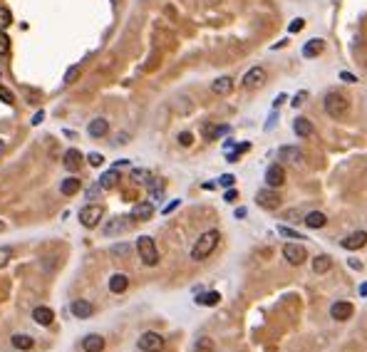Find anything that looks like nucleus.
I'll list each match as a JSON object with an SVG mask.
<instances>
[{
    "instance_id": "nucleus-1",
    "label": "nucleus",
    "mask_w": 367,
    "mask_h": 352,
    "mask_svg": "<svg viewBox=\"0 0 367 352\" xmlns=\"http://www.w3.org/2000/svg\"><path fill=\"white\" fill-rule=\"evenodd\" d=\"M221 241V233L218 231H206L199 236V241L193 243L191 248V260H206L216 251V246Z\"/></svg>"
},
{
    "instance_id": "nucleus-2",
    "label": "nucleus",
    "mask_w": 367,
    "mask_h": 352,
    "mask_svg": "<svg viewBox=\"0 0 367 352\" xmlns=\"http://www.w3.org/2000/svg\"><path fill=\"white\" fill-rule=\"evenodd\" d=\"M325 112H328L332 119H345L350 114V104L348 99L340 92H328L325 94Z\"/></svg>"
},
{
    "instance_id": "nucleus-3",
    "label": "nucleus",
    "mask_w": 367,
    "mask_h": 352,
    "mask_svg": "<svg viewBox=\"0 0 367 352\" xmlns=\"http://www.w3.org/2000/svg\"><path fill=\"white\" fill-rule=\"evenodd\" d=\"M136 251H139V258L144 265H156L159 263V251H156V243L154 238H149V236H139L136 238Z\"/></svg>"
},
{
    "instance_id": "nucleus-4",
    "label": "nucleus",
    "mask_w": 367,
    "mask_h": 352,
    "mask_svg": "<svg viewBox=\"0 0 367 352\" xmlns=\"http://www.w3.org/2000/svg\"><path fill=\"white\" fill-rule=\"evenodd\" d=\"M102 216H104V208L97 204H87L79 208V223H82L84 228H97L99 221H102Z\"/></svg>"
},
{
    "instance_id": "nucleus-5",
    "label": "nucleus",
    "mask_w": 367,
    "mask_h": 352,
    "mask_svg": "<svg viewBox=\"0 0 367 352\" xmlns=\"http://www.w3.org/2000/svg\"><path fill=\"white\" fill-rule=\"evenodd\" d=\"M132 226V216H115V219H109V221L102 223V236H119V233H124L127 228Z\"/></svg>"
},
{
    "instance_id": "nucleus-6",
    "label": "nucleus",
    "mask_w": 367,
    "mask_h": 352,
    "mask_svg": "<svg viewBox=\"0 0 367 352\" xmlns=\"http://www.w3.org/2000/svg\"><path fill=\"white\" fill-rule=\"evenodd\" d=\"M283 258L288 260L290 265H303L305 258H308V251L300 243H286L283 246Z\"/></svg>"
},
{
    "instance_id": "nucleus-7",
    "label": "nucleus",
    "mask_w": 367,
    "mask_h": 352,
    "mask_svg": "<svg viewBox=\"0 0 367 352\" xmlns=\"http://www.w3.org/2000/svg\"><path fill=\"white\" fill-rule=\"evenodd\" d=\"M139 350L142 352H161L164 350V337L159 333H144L139 337Z\"/></svg>"
},
{
    "instance_id": "nucleus-8",
    "label": "nucleus",
    "mask_w": 367,
    "mask_h": 352,
    "mask_svg": "<svg viewBox=\"0 0 367 352\" xmlns=\"http://www.w3.org/2000/svg\"><path fill=\"white\" fill-rule=\"evenodd\" d=\"M256 201H258L261 208H266V211H275V208L280 206V196L268 186V188H261V191L256 194Z\"/></svg>"
},
{
    "instance_id": "nucleus-9",
    "label": "nucleus",
    "mask_w": 367,
    "mask_h": 352,
    "mask_svg": "<svg viewBox=\"0 0 367 352\" xmlns=\"http://www.w3.org/2000/svg\"><path fill=\"white\" fill-rule=\"evenodd\" d=\"M266 85V70L263 67H251L248 72L243 74V87L246 90H258V87H263Z\"/></svg>"
},
{
    "instance_id": "nucleus-10",
    "label": "nucleus",
    "mask_w": 367,
    "mask_h": 352,
    "mask_svg": "<svg viewBox=\"0 0 367 352\" xmlns=\"http://www.w3.org/2000/svg\"><path fill=\"white\" fill-rule=\"evenodd\" d=\"M266 184L271 188H278V186L286 184V169L280 164H273V167L266 169Z\"/></svg>"
},
{
    "instance_id": "nucleus-11",
    "label": "nucleus",
    "mask_w": 367,
    "mask_h": 352,
    "mask_svg": "<svg viewBox=\"0 0 367 352\" xmlns=\"http://www.w3.org/2000/svg\"><path fill=\"white\" fill-rule=\"evenodd\" d=\"M132 221H149L154 216V204L152 201H139V204L132 208Z\"/></svg>"
},
{
    "instance_id": "nucleus-12",
    "label": "nucleus",
    "mask_w": 367,
    "mask_h": 352,
    "mask_svg": "<svg viewBox=\"0 0 367 352\" xmlns=\"http://www.w3.org/2000/svg\"><path fill=\"white\" fill-rule=\"evenodd\" d=\"M350 315H352V303H348V300L332 303V308H330V317H332V320L343 322V320H348Z\"/></svg>"
},
{
    "instance_id": "nucleus-13",
    "label": "nucleus",
    "mask_w": 367,
    "mask_h": 352,
    "mask_svg": "<svg viewBox=\"0 0 367 352\" xmlns=\"http://www.w3.org/2000/svg\"><path fill=\"white\" fill-rule=\"evenodd\" d=\"M278 156H280V161H290V164H303L305 161V154L298 147H280Z\"/></svg>"
},
{
    "instance_id": "nucleus-14",
    "label": "nucleus",
    "mask_w": 367,
    "mask_h": 352,
    "mask_svg": "<svg viewBox=\"0 0 367 352\" xmlns=\"http://www.w3.org/2000/svg\"><path fill=\"white\" fill-rule=\"evenodd\" d=\"M70 310H72V315L79 317V320H87V317L95 315V305H92L90 300H75V303L70 305Z\"/></svg>"
},
{
    "instance_id": "nucleus-15",
    "label": "nucleus",
    "mask_w": 367,
    "mask_h": 352,
    "mask_svg": "<svg viewBox=\"0 0 367 352\" xmlns=\"http://www.w3.org/2000/svg\"><path fill=\"white\" fill-rule=\"evenodd\" d=\"M365 243H367V233H365V231H355V233H350V236L340 243V246H343L345 251H357V248H362Z\"/></svg>"
},
{
    "instance_id": "nucleus-16",
    "label": "nucleus",
    "mask_w": 367,
    "mask_h": 352,
    "mask_svg": "<svg viewBox=\"0 0 367 352\" xmlns=\"http://www.w3.org/2000/svg\"><path fill=\"white\" fill-rule=\"evenodd\" d=\"M87 131H90V137H95V139H99V137H104V134L109 131V122H107L104 117H95V119L90 122V127H87Z\"/></svg>"
},
{
    "instance_id": "nucleus-17",
    "label": "nucleus",
    "mask_w": 367,
    "mask_h": 352,
    "mask_svg": "<svg viewBox=\"0 0 367 352\" xmlns=\"http://www.w3.org/2000/svg\"><path fill=\"white\" fill-rule=\"evenodd\" d=\"M33 320H35L38 325H42V328H47V325H52V320H55V313H52L50 308L40 305V308H35V310H33Z\"/></svg>"
},
{
    "instance_id": "nucleus-18",
    "label": "nucleus",
    "mask_w": 367,
    "mask_h": 352,
    "mask_svg": "<svg viewBox=\"0 0 367 352\" xmlns=\"http://www.w3.org/2000/svg\"><path fill=\"white\" fill-rule=\"evenodd\" d=\"M62 161H65V169H67V171H77L79 164H82V154H79V149H67L65 156H62Z\"/></svg>"
},
{
    "instance_id": "nucleus-19",
    "label": "nucleus",
    "mask_w": 367,
    "mask_h": 352,
    "mask_svg": "<svg viewBox=\"0 0 367 352\" xmlns=\"http://www.w3.org/2000/svg\"><path fill=\"white\" fill-rule=\"evenodd\" d=\"M82 350L84 352H102L104 350V337L102 335H87L82 340Z\"/></svg>"
},
{
    "instance_id": "nucleus-20",
    "label": "nucleus",
    "mask_w": 367,
    "mask_h": 352,
    "mask_svg": "<svg viewBox=\"0 0 367 352\" xmlns=\"http://www.w3.org/2000/svg\"><path fill=\"white\" fill-rule=\"evenodd\" d=\"M231 90H233V79H231V77H218V79H213V82H211V92L218 94V97H226Z\"/></svg>"
},
{
    "instance_id": "nucleus-21",
    "label": "nucleus",
    "mask_w": 367,
    "mask_h": 352,
    "mask_svg": "<svg viewBox=\"0 0 367 352\" xmlns=\"http://www.w3.org/2000/svg\"><path fill=\"white\" fill-rule=\"evenodd\" d=\"M293 129H295V134L298 137H303V139H308V137H313V122H310L308 117H298L295 122H293Z\"/></svg>"
},
{
    "instance_id": "nucleus-22",
    "label": "nucleus",
    "mask_w": 367,
    "mask_h": 352,
    "mask_svg": "<svg viewBox=\"0 0 367 352\" xmlns=\"http://www.w3.org/2000/svg\"><path fill=\"white\" fill-rule=\"evenodd\" d=\"M323 50H325V40H320V37H313L303 45V55L305 57H318Z\"/></svg>"
},
{
    "instance_id": "nucleus-23",
    "label": "nucleus",
    "mask_w": 367,
    "mask_h": 352,
    "mask_svg": "<svg viewBox=\"0 0 367 352\" xmlns=\"http://www.w3.org/2000/svg\"><path fill=\"white\" fill-rule=\"evenodd\" d=\"M129 288V278L124 276V273H115L112 278H109V290L115 293V295H119V293H124Z\"/></svg>"
},
{
    "instance_id": "nucleus-24",
    "label": "nucleus",
    "mask_w": 367,
    "mask_h": 352,
    "mask_svg": "<svg viewBox=\"0 0 367 352\" xmlns=\"http://www.w3.org/2000/svg\"><path fill=\"white\" fill-rule=\"evenodd\" d=\"M303 223H305L308 228H323V226L328 223V216H325V213H320V211H310L308 216L303 219Z\"/></svg>"
},
{
    "instance_id": "nucleus-25",
    "label": "nucleus",
    "mask_w": 367,
    "mask_h": 352,
    "mask_svg": "<svg viewBox=\"0 0 367 352\" xmlns=\"http://www.w3.org/2000/svg\"><path fill=\"white\" fill-rule=\"evenodd\" d=\"M196 303H199V305H204V308H213V305H218V303H221V293H218V290L201 293V295H196Z\"/></svg>"
},
{
    "instance_id": "nucleus-26",
    "label": "nucleus",
    "mask_w": 367,
    "mask_h": 352,
    "mask_svg": "<svg viewBox=\"0 0 367 352\" xmlns=\"http://www.w3.org/2000/svg\"><path fill=\"white\" fill-rule=\"evenodd\" d=\"M79 188H82V181H79V179H75V176H70V179H65V181L60 184L62 196H75Z\"/></svg>"
},
{
    "instance_id": "nucleus-27",
    "label": "nucleus",
    "mask_w": 367,
    "mask_h": 352,
    "mask_svg": "<svg viewBox=\"0 0 367 352\" xmlns=\"http://www.w3.org/2000/svg\"><path fill=\"white\" fill-rule=\"evenodd\" d=\"M117 181H119V169H109V171H104V174L99 176L102 188H115Z\"/></svg>"
},
{
    "instance_id": "nucleus-28",
    "label": "nucleus",
    "mask_w": 367,
    "mask_h": 352,
    "mask_svg": "<svg viewBox=\"0 0 367 352\" xmlns=\"http://www.w3.org/2000/svg\"><path fill=\"white\" fill-rule=\"evenodd\" d=\"M13 347L15 350H33L35 347V340L30 335H13Z\"/></svg>"
},
{
    "instance_id": "nucleus-29",
    "label": "nucleus",
    "mask_w": 367,
    "mask_h": 352,
    "mask_svg": "<svg viewBox=\"0 0 367 352\" xmlns=\"http://www.w3.org/2000/svg\"><path fill=\"white\" fill-rule=\"evenodd\" d=\"M330 268H332V258H330V256H318V258L313 260V270H315L318 276L328 273Z\"/></svg>"
},
{
    "instance_id": "nucleus-30",
    "label": "nucleus",
    "mask_w": 367,
    "mask_h": 352,
    "mask_svg": "<svg viewBox=\"0 0 367 352\" xmlns=\"http://www.w3.org/2000/svg\"><path fill=\"white\" fill-rule=\"evenodd\" d=\"M147 188H149L152 201H161V199H164V184H161L159 179H152V181L147 184Z\"/></svg>"
},
{
    "instance_id": "nucleus-31",
    "label": "nucleus",
    "mask_w": 367,
    "mask_h": 352,
    "mask_svg": "<svg viewBox=\"0 0 367 352\" xmlns=\"http://www.w3.org/2000/svg\"><path fill=\"white\" fill-rule=\"evenodd\" d=\"M152 179H154V176H152V171H147V169H132V181H134V184L147 186Z\"/></svg>"
},
{
    "instance_id": "nucleus-32",
    "label": "nucleus",
    "mask_w": 367,
    "mask_h": 352,
    "mask_svg": "<svg viewBox=\"0 0 367 352\" xmlns=\"http://www.w3.org/2000/svg\"><path fill=\"white\" fill-rule=\"evenodd\" d=\"M193 352H216V345H213L211 337H199L193 345Z\"/></svg>"
},
{
    "instance_id": "nucleus-33",
    "label": "nucleus",
    "mask_w": 367,
    "mask_h": 352,
    "mask_svg": "<svg viewBox=\"0 0 367 352\" xmlns=\"http://www.w3.org/2000/svg\"><path fill=\"white\" fill-rule=\"evenodd\" d=\"M10 22H13V13L8 8H0V30H5Z\"/></svg>"
},
{
    "instance_id": "nucleus-34",
    "label": "nucleus",
    "mask_w": 367,
    "mask_h": 352,
    "mask_svg": "<svg viewBox=\"0 0 367 352\" xmlns=\"http://www.w3.org/2000/svg\"><path fill=\"white\" fill-rule=\"evenodd\" d=\"M278 233H280V236H288V238H295V241H303V236H300L298 231L288 228V226H278Z\"/></svg>"
},
{
    "instance_id": "nucleus-35",
    "label": "nucleus",
    "mask_w": 367,
    "mask_h": 352,
    "mask_svg": "<svg viewBox=\"0 0 367 352\" xmlns=\"http://www.w3.org/2000/svg\"><path fill=\"white\" fill-rule=\"evenodd\" d=\"M77 77H79V65H72V67L65 72V85H72Z\"/></svg>"
},
{
    "instance_id": "nucleus-36",
    "label": "nucleus",
    "mask_w": 367,
    "mask_h": 352,
    "mask_svg": "<svg viewBox=\"0 0 367 352\" xmlns=\"http://www.w3.org/2000/svg\"><path fill=\"white\" fill-rule=\"evenodd\" d=\"M10 258H13V248L3 246V248H0V268H3V265H8V263H10Z\"/></svg>"
},
{
    "instance_id": "nucleus-37",
    "label": "nucleus",
    "mask_w": 367,
    "mask_h": 352,
    "mask_svg": "<svg viewBox=\"0 0 367 352\" xmlns=\"http://www.w3.org/2000/svg\"><path fill=\"white\" fill-rule=\"evenodd\" d=\"M0 99H3L5 104H15V94L10 92L8 87H3V85H0Z\"/></svg>"
},
{
    "instance_id": "nucleus-38",
    "label": "nucleus",
    "mask_w": 367,
    "mask_h": 352,
    "mask_svg": "<svg viewBox=\"0 0 367 352\" xmlns=\"http://www.w3.org/2000/svg\"><path fill=\"white\" fill-rule=\"evenodd\" d=\"M87 161H90V167H102V164H104V156L92 151V154H87Z\"/></svg>"
},
{
    "instance_id": "nucleus-39",
    "label": "nucleus",
    "mask_w": 367,
    "mask_h": 352,
    "mask_svg": "<svg viewBox=\"0 0 367 352\" xmlns=\"http://www.w3.org/2000/svg\"><path fill=\"white\" fill-rule=\"evenodd\" d=\"M8 50H10V37L0 30V55H8Z\"/></svg>"
},
{
    "instance_id": "nucleus-40",
    "label": "nucleus",
    "mask_w": 367,
    "mask_h": 352,
    "mask_svg": "<svg viewBox=\"0 0 367 352\" xmlns=\"http://www.w3.org/2000/svg\"><path fill=\"white\" fill-rule=\"evenodd\" d=\"M229 131V127L223 124V127H213V129H206V137L209 139H216V137H221V134H226Z\"/></svg>"
},
{
    "instance_id": "nucleus-41",
    "label": "nucleus",
    "mask_w": 367,
    "mask_h": 352,
    "mask_svg": "<svg viewBox=\"0 0 367 352\" xmlns=\"http://www.w3.org/2000/svg\"><path fill=\"white\" fill-rule=\"evenodd\" d=\"M179 144H181V147H191L193 144L191 131H181V134H179Z\"/></svg>"
},
{
    "instance_id": "nucleus-42",
    "label": "nucleus",
    "mask_w": 367,
    "mask_h": 352,
    "mask_svg": "<svg viewBox=\"0 0 367 352\" xmlns=\"http://www.w3.org/2000/svg\"><path fill=\"white\" fill-rule=\"evenodd\" d=\"M102 191H104V188H102V184L97 181V184L92 186L90 191H87V199H90V201H95V199H97V196H99V194H102Z\"/></svg>"
},
{
    "instance_id": "nucleus-43",
    "label": "nucleus",
    "mask_w": 367,
    "mask_h": 352,
    "mask_svg": "<svg viewBox=\"0 0 367 352\" xmlns=\"http://www.w3.org/2000/svg\"><path fill=\"white\" fill-rule=\"evenodd\" d=\"M303 28H305V20H303V18H295L293 22H290V28H288V30H290V33H300Z\"/></svg>"
},
{
    "instance_id": "nucleus-44",
    "label": "nucleus",
    "mask_w": 367,
    "mask_h": 352,
    "mask_svg": "<svg viewBox=\"0 0 367 352\" xmlns=\"http://www.w3.org/2000/svg\"><path fill=\"white\" fill-rule=\"evenodd\" d=\"M218 184H221V186H226V188H231V186L236 184V176H233V174H223V176L218 179Z\"/></svg>"
},
{
    "instance_id": "nucleus-45",
    "label": "nucleus",
    "mask_w": 367,
    "mask_h": 352,
    "mask_svg": "<svg viewBox=\"0 0 367 352\" xmlns=\"http://www.w3.org/2000/svg\"><path fill=\"white\" fill-rule=\"evenodd\" d=\"M305 97H308V92H305V90H303V92H298L295 97H293V107H300V104L305 102Z\"/></svg>"
},
{
    "instance_id": "nucleus-46",
    "label": "nucleus",
    "mask_w": 367,
    "mask_h": 352,
    "mask_svg": "<svg viewBox=\"0 0 367 352\" xmlns=\"http://www.w3.org/2000/svg\"><path fill=\"white\" fill-rule=\"evenodd\" d=\"M112 253H115V256H119V253H122V256H127V253H129V246H124V243L112 246Z\"/></svg>"
},
{
    "instance_id": "nucleus-47",
    "label": "nucleus",
    "mask_w": 367,
    "mask_h": 352,
    "mask_svg": "<svg viewBox=\"0 0 367 352\" xmlns=\"http://www.w3.org/2000/svg\"><path fill=\"white\" fill-rule=\"evenodd\" d=\"M340 79H343V82H348V85H352V82H357V77H355L352 72H340Z\"/></svg>"
},
{
    "instance_id": "nucleus-48",
    "label": "nucleus",
    "mask_w": 367,
    "mask_h": 352,
    "mask_svg": "<svg viewBox=\"0 0 367 352\" xmlns=\"http://www.w3.org/2000/svg\"><path fill=\"white\" fill-rule=\"evenodd\" d=\"M127 139H129V134H127V131H122V134H117V137H115V144H127Z\"/></svg>"
},
{
    "instance_id": "nucleus-49",
    "label": "nucleus",
    "mask_w": 367,
    "mask_h": 352,
    "mask_svg": "<svg viewBox=\"0 0 367 352\" xmlns=\"http://www.w3.org/2000/svg\"><path fill=\"white\" fill-rule=\"evenodd\" d=\"M236 196H238V194H236V191H226V196H223V201H236Z\"/></svg>"
},
{
    "instance_id": "nucleus-50",
    "label": "nucleus",
    "mask_w": 367,
    "mask_h": 352,
    "mask_svg": "<svg viewBox=\"0 0 367 352\" xmlns=\"http://www.w3.org/2000/svg\"><path fill=\"white\" fill-rule=\"evenodd\" d=\"M176 206H179V201H172L169 206H164V213H172V211H174Z\"/></svg>"
},
{
    "instance_id": "nucleus-51",
    "label": "nucleus",
    "mask_w": 367,
    "mask_h": 352,
    "mask_svg": "<svg viewBox=\"0 0 367 352\" xmlns=\"http://www.w3.org/2000/svg\"><path fill=\"white\" fill-rule=\"evenodd\" d=\"M283 102H286V94H278V97H275V102H273V104H275V107H278V104H283Z\"/></svg>"
},
{
    "instance_id": "nucleus-52",
    "label": "nucleus",
    "mask_w": 367,
    "mask_h": 352,
    "mask_svg": "<svg viewBox=\"0 0 367 352\" xmlns=\"http://www.w3.org/2000/svg\"><path fill=\"white\" fill-rule=\"evenodd\" d=\"M42 117H45V114H42V112H38V114L33 117V124H40V122H42Z\"/></svg>"
},
{
    "instance_id": "nucleus-53",
    "label": "nucleus",
    "mask_w": 367,
    "mask_h": 352,
    "mask_svg": "<svg viewBox=\"0 0 367 352\" xmlns=\"http://www.w3.org/2000/svg\"><path fill=\"white\" fill-rule=\"evenodd\" d=\"M360 295H367V283H362V285H360Z\"/></svg>"
},
{
    "instance_id": "nucleus-54",
    "label": "nucleus",
    "mask_w": 367,
    "mask_h": 352,
    "mask_svg": "<svg viewBox=\"0 0 367 352\" xmlns=\"http://www.w3.org/2000/svg\"><path fill=\"white\" fill-rule=\"evenodd\" d=\"M204 3H209V5H218V3H223V0H204Z\"/></svg>"
},
{
    "instance_id": "nucleus-55",
    "label": "nucleus",
    "mask_w": 367,
    "mask_h": 352,
    "mask_svg": "<svg viewBox=\"0 0 367 352\" xmlns=\"http://www.w3.org/2000/svg\"><path fill=\"white\" fill-rule=\"evenodd\" d=\"M0 231H5V223H3V221H0Z\"/></svg>"
},
{
    "instance_id": "nucleus-56",
    "label": "nucleus",
    "mask_w": 367,
    "mask_h": 352,
    "mask_svg": "<svg viewBox=\"0 0 367 352\" xmlns=\"http://www.w3.org/2000/svg\"><path fill=\"white\" fill-rule=\"evenodd\" d=\"M0 151H3V139H0Z\"/></svg>"
},
{
    "instance_id": "nucleus-57",
    "label": "nucleus",
    "mask_w": 367,
    "mask_h": 352,
    "mask_svg": "<svg viewBox=\"0 0 367 352\" xmlns=\"http://www.w3.org/2000/svg\"><path fill=\"white\" fill-rule=\"evenodd\" d=\"M112 3H117V0H112Z\"/></svg>"
}]
</instances>
